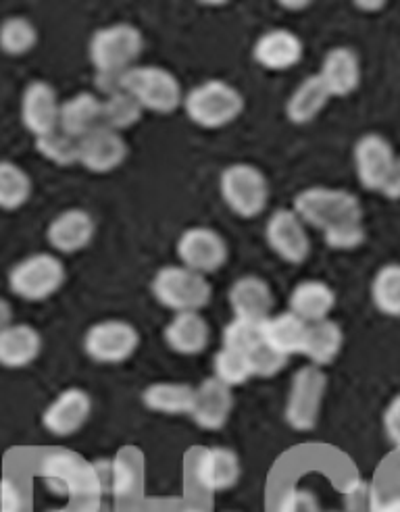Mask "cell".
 I'll return each instance as SVG.
<instances>
[{"label":"cell","instance_id":"6da1fadb","mask_svg":"<svg viewBox=\"0 0 400 512\" xmlns=\"http://www.w3.org/2000/svg\"><path fill=\"white\" fill-rule=\"evenodd\" d=\"M40 477L50 492L73 502L111 496V460H88L73 450L57 448L42 456Z\"/></svg>","mask_w":400,"mask_h":512},{"label":"cell","instance_id":"7a4b0ae2","mask_svg":"<svg viewBox=\"0 0 400 512\" xmlns=\"http://www.w3.org/2000/svg\"><path fill=\"white\" fill-rule=\"evenodd\" d=\"M144 50V36L132 23L98 28L88 44V57L96 75H123L136 67Z\"/></svg>","mask_w":400,"mask_h":512},{"label":"cell","instance_id":"3957f363","mask_svg":"<svg viewBox=\"0 0 400 512\" xmlns=\"http://www.w3.org/2000/svg\"><path fill=\"white\" fill-rule=\"evenodd\" d=\"M184 113L203 130H221L244 111L242 92L225 80H207L184 94Z\"/></svg>","mask_w":400,"mask_h":512},{"label":"cell","instance_id":"277c9868","mask_svg":"<svg viewBox=\"0 0 400 512\" xmlns=\"http://www.w3.org/2000/svg\"><path fill=\"white\" fill-rule=\"evenodd\" d=\"M121 88L132 94L140 107L157 115H173L184 105V88L165 67L136 65L123 73Z\"/></svg>","mask_w":400,"mask_h":512},{"label":"cell","instance_id":"5b68a950","mask_svg":"<svg viewBox=\"0 0 400 512\" xmlns=\"http://www.w3.org/2000/svg\"><path fill=\"white\" fill-rule=\"evenodd\" d=\"M292 211L307 227H315L319 232L350 219H365L363 204L357 194L325 186L300 190L294 196Z\"/></svg>","mask_w":400,"mask_h":512},{"label":"cell","instance_id":"8992f818","mask_svg":"<svg viewBox=\"0 0 400 512\" xmlns=\"http://www.w3.org/2000/svg\"><path fill=\"white\" fill-rule=\"evenodd\" d=\"M150 290L157 302L173 311V315L200 313L213 298L211 281L184 265L161 267L150 281Z\"/></svg>","mask_w":400,"mask_h":512},{"label":"cell","instance_id":"52a82bcc","mask_svg":"<svg viewBox=\"0 0 400 512\" xmlns=\"http://www.w3.org/2000/svg\"><path fill=\"white\" fill-rule=\"evenodd\" d=\"M221 198L236 217L257 219L269 204V179L250 163H234L225 167L219 177Z\"/></svg>","mask_w":400,"mask_h":512},{"label":"cell","instance_id":"ba28073f","mask_svg":"<svg viewBox=\"0 0 400 512\" xmlns=\"http://www.w3.org/2000/svg\"><path fill=\"white\" fill-rule=\"evenodd\" d=\"M67 281L65 263L53 252H36L9 271V290L25 302H44Z\"/></svg>","mask_w":400,"mask_h":512},{"label":"cell","instance_id":"9c48e42d","mask_svg":"<svg viewBox=\"0 0 400 512\" xmlns=\"http://www.w3.org/2000/svg\"><path fill=\"white\" fill-rule=\"evenodd\" d=\"M328 392V375L323 369L305 365L300 367L290 383L284 419L294 431H311L317 427L321 417V406Z\"/></svg>","mask_w":400,"mask_h":512},{"label":"cell","instance_id":"30bf717a","mask_svg":"<svg viewBox=\"0 0 400 512\" xmlns=\"http://www.w3.org/2000/svg\"><path fill=\"white\" fill-rule=\"evenodd\" d=\"M82 346L90 361L98 365H121L138 352L140 334L130 321L105 319L86 329Z\"/></svg>","mask_w":400,"mask_h":512},{"label":"cell","instance_id":"8fae6325","mask_svg":"<svg viewBox=\"0 0 400 512\" xmlns=\"http://www.w3.org/2000/svg\"><path fill=\"white\" fill-rule=\"evenodd\" d=\"M180 265L200 273L211 275L225 267L230 259V248L225 238L213 227L207 225H194L184 229V234L175 244Z\"/></svg>","mask_w":400,"mask_h":512},{"label":"cell","instance_id":"7c38bea8","mask_svg":"<svg viewBox=\"0 0 400 512\" xmlns=\"http://www.w3.org/2000/svg\"><path fill=\"white\" fill-rule=\"evenodd\" d=\"M353 161L359 184L369 192L384 194L396 163L390 140L373 132L361 136L353 148Z\"/></svg>","mask_w":400,"mask_h":512},{"label":"cell","instance_id":"4fadbf2b","mask_svg":"<svg viewBox=\"0 0 400 512\" xmlns=\"http://www.w3.org/2000/svg\"><path fill=\"white\" fill-rule=\"evenodd\" d=\"M267 246L288 265H303L311 254L307 225L292 209L273 211L265 225Z\"/></svg>","mask_w":400,"mask_h":512},{"label":"cell","instance_id":"5bb4252c","mask_svg":"<svg viewBox=\"0 0 400 512\" xmlns=\"http://www.w3.org/2000/svg\"><path fill=\"white\" fill-rule=\"evenodd\" d=\"M192 473L200 490H205L207 494H219L238 485L242 465L238 454L232 448L209 446L196 454Z\"/></svg>","mask_w":400,"mask_h":512},{"label":"cell","instance_id":"9a60e30c","mask_svg":"<svg viewBox=\"0 0 400 512\" xmlns=\"http://www.w3.org/2000/svg\"><path fill=\"white\" fill-rule=\"evenodd\" d=\"M92 415V398L82 388H67L55 396L44 413L42 427L55 438H71L78 433Z\"/></svg>","mask_w":400,"mask_h":512},{"label":"cell","instance_id":"2e32d148","mask_svg":"<svg viewBox=\"0 0 400 512\" xmlns=\"http://www.w3.org/2000/svg\"><path fill=\"white\" fill-rule=\"evenodd\" d=\"M96 238V219L90 211L73 207L61 211L46 227V242L59 254H78Z\"/></svg>","mask_w":400,"mask_h":512},{"label":"cell","instance_id":"e0dca14e","mask_svg":"<svg viewBox=\"0 0 400 512\" xmlns=\"http://www.w3.org/2000/svg\"><path fill=\"white\" fill-rule=\"evenodd\" d=\"M61 102L57 90L44 80H34L21 94V123L34 138L59 127Z\"/></svg>","mask_w":400,"mask_h":512},{"label":"cell","instance_id":"ac0fdd59","mask_svg":"<svg viewBox=\"0 0 400 512\" xmlns=\"http://www.w3.org/2000/svg\"><path fill=\"white\" fill-rule=\"evenodd\" d=\"M128 155V142L119 132H113L109 127H98L80 140L78 165L90 173L105 175L119 169Z\"/></svg>","mask_w":400,"mask_h":512},{"label":"cell","instance_id":"d6986e66","mask_svg":"<svg viewBox=\"0 0 400 512\" xmlns=\"http://www.w3.org/2000/svg\"><path fill=\"white\" fill-rule=\"evenodd\" d=\"M234 394L232 388L223 386L215 377L205 379L194 388V402L190 417L205 431H221L228 425L234 413Z\"/></svg>","mask_w":400,"mask_h":512},{"label":"cell","instance_id":"ffe728a7","mask_svg":"<svg viewBox=\"0 0 400 512\" xmlns=\"http://www.w3.org/2000/svg\"><path fill=\"white\" fill-rule=\"evenodd\" d=\"M305 57V44L298 34L286 28H273L261 34L253 46V59L267 71L294 69Z\"/></svg>","mask_w":400,"mask_h":512},{"label":"cell","instance_id":"44dd1931","mask_svg":"<svg viewBox=\"0 0 400 512\" xmlns=\"http://www.w3.org/2000/svg\"><path fill=\"white\" fill-rule=\"evenodd\" d=\"M228 302L234 317L253 323H265L273 313V290L259 275H242L228 290Z\"/></svg>","mask_w":400,"mask_h":512},{"label":"cell","instance_id":"7402d4cb","mask_svg":"<svg viewBox=\"0 0 400 512\" xmlns=\"http://www.w3.org/2000/svg\"><path fill=\"white\" fill-rule=\"evenodd\" d=\"M317 75L332 98L350 96L361 84L359 55L350 46H334L325 53Z\"/></svg>","mask_w":400,"mask_h":512},{"label":"cell","instance_id":"603a6c76","mask_svg":"<svg viewBox=\"0 0 400 512\" xmlns=\"http://www.w3.org/2000/svg\"><path fill=\"white\" fill-rule=\"evenodd\" d=\"M169 350L182 356L203 354L211 342V327L200 313H175L163 329Z\"/></svg>","mask_w":400,"mask_h":512},{"label":"cell","instance_id":"cb8c5ba5","mask_svg":"<svg viewBox=\"0 0 400 512\" xmlns=\"http://www.w3.org/2000/svg\"><path fill=\"white\" fill-rule=\"evenodd\" d=\"M42 352L40 331L30 323H9L0 329V367L25 369Z\"/></svg>","mask_w":400,"mask_h":512},{"label":"cell","instance_id":"d4e9b609","mask_svg":"<svg viewBox=\"0 0 400 512\" xmlns=\"http://www.w3.org/2000/svg\"><path fill=\"white\" fill-rule=\"evenodd\" d=\"M336 309V292L321 279L298 281L288 296V311L307 323L330 319Z\"/></svg>","mask_w":400,"mask_h":512},{"label":"cell","instance_id":"484cf974","mask_svg":"<svg viewBox=\"0 0 400 512\" xmlns=\"http://www.w3.org/2000/svg\"><path fill=\"white\" fill-rule=\"evenodd\" d=\"M59 127L78 140L103 127V98L94 92L73 94L61 102Z\"/></svg>","mask_w":400,"mask_h":512},{"label":"cell","instance_id":"4316f807","mask_svg":"<svg viewBox=\"0 0 400 512\" xmlns=\"http://www.w3.org/2000/svg\"><path fill=\"white\" fill-rule=\"evenodd\" d=\"M330 100L332 94L323 86L319 75H309V78L300 82L288 96L286 117L294 125H307L321 115V111L328 107Z\"/></svg>","mask_w":400,"mask_h":512},{"label":"cell","instance_id":"83f0119b","mask_svg":"<svg viewBox=\"0 0 400 512\" xmlns=\"http://www.w3.org/2000/svg\"><path fill=\"white\" fill-rule=\"evenodd\" d=\"M307 329H309V323L290 311L275 313L261 325L263 342L271 346L275 352H280L288 358L303 352Z\"/></svg>","mask_w":400,"mask_h":512},{"label":"cell","instance_id":"f1b7e54d","mask_svg":"<svg viewBox=\"0 0 400 512\" xmlns=\"http://www.w3.org/2000/svg\"><path fill=\"white\" fill-rule=\"evenodd\" d=\"M342 346H344L342 327L332 319H325V321L309 323L303 352L300 354L309 358V365L323 369L336 361L342 352Z\"/></svg>","mask_w":400,"mask_h":512},{"label":"cell","instance_id":"f546056e","mask_svg":"<svg viewBox=\"0 0 400 512\" xmlns=\"http://www.w3.org/2000/svg\"><path fill=\"white\" fill-rule=\"evenodd\" d=\"M194 402V386L180 381L150 383L142 392V404L159 415H190Z\"/></svg>","mask_w":400,"mask_h":512},{"label":"cell","instance_id":"4dcf8cb0","mask_svg":"<svg viewBox=\"0 0 400 512\" xmlns=\"http://www.w3.org/2000/svg\"><path fill=\"white\" fill-rule=\"evenodd\" d=\"M32 177L13 161H0V209L17 211L30 200Z\"/></svg>","mask_w":400,"mask_h":512},{"label":"cell","instance_id":"1f68e13d","mask_svg":"<svg viewBox=\"0 0 400 512\" xmlns=\"http://www.w3.org/2000/svg\"><path fill=\"white\" fill-rule=\"evenodd\" d=\"M373 306L386 317H400V263H388L371 279Z\"/></svg>","mask_w":400,"mask_h":512},{"label":"cell","instance_id":"d6a6232c","mask_svg":"<svg viewBox=\"0 0 400 512\" xmlns=\"http://www.w3.org/2000/svg\"><path fill=\"white\" fill-rule=\"evenodd\" d=\"M142 479V460L138 450L123 448L111 458V496L113 498H130L138 490Z\"/></svg>","mask_w":400,"mask_h":512},{"label":"cell","instance_id":"836d02e7","mask_svg":"<svg viewBox=\"0 0 400 512\" xmlns=\"http://www.w3.org/2000/svg\"><path fill=\"white\" fill-rule=\"evenodd\" d=\"M103 98V127H109L113 132H125L140 123L144 109L140 107V102L128 94L125 90H117L109 96H100Z\"/></svg>","mask_w":400,"mask_h":512},{"label":"cell","instance_id":"e575fe53","mask_svg":"<svg viewBox=\"0 0 400 512\" xmlns=\"http://www.w3.org/2000/svg\"><path fill=\"white\" fill-rule=\"evenodd\" d=\"M38 44V28L28 17H7L0 23V50L9 57L32 53Z\"/></svg>","mask_w":400,"mask_h":512},{"label":"cell","instance_id":"d590c367","mask_svg":"<svg viewBox=\"0 0 400 512\" xmlns=\"http://www.w3.org/2000/svg\"><path fill=\"white\" fill-rule=\"evenodd\" d=\"M36 150L40 155L57 167L78 165L80 159V140L65 134L61 127L36 138Z\"/></svg>","mask_w":400,"mask_h":512},{"label":"cell","instance_id":"8d00e7d4","mask_svg":"<svg viewBox=\"0 0 400 512\" xmlns=\"http://www.w3.org/2000/svg\"><path fill=\"white\" fill-rule=\"evenodd\" d=\"M213 377L228 388H240L253 377L244 352L221 346L213 356Z\"/></svg>","mask_w":400,"mask_h":512},{"label":"cell","instance_id":"74e56055","mask_svg":"<svg viewBox=\"0 0 400 512\" xmlns=\"http://www.w3.org/2000/svg\"><path fill=\"white\" fill-rule=\"evenodd\" d=\"M321 234H323L325 246L330 250L348 252V250H357L365 244L367 227H365V219H350V221L323 229Z\"/></svg>","mask_w":400,"mask_h":512},{"label":"cell","instance_id":"f35d334b","mask_svg":"<svg viewBox=\"0 0 400 512\" xmlns=\"http://www.w3.org/2000/svg\"><path fill=\"white\" fill-rule=\"evenodd\" d=\"M261 325L263 323H253V321L234 317L228 325L223 327L221 346L246 354L250 348H255L259 342H263Z\"/></svg>","mask_w":400,"mask_h":512},{"label":"cell","instance_id":"ab89813d","mask_svg":"<svg viewBox=\"0 0 400 512\" xmlns=\"http://www.w3.org/2000/svg\"><path fill=\"white\" fill-rule=\"evenodd\" d=\"M246 358L253 377H275L288 365V356L275 352L265 342H259L255 348H250L246 352Z\"/></svg>","mask_w":400,"mask_h":512},{"label":"cell","instance_id":"60d3db41","mask_svg":"<svg viewBox=\"0 0 400 512\" xmlns=\"http://www.w3.org/2000/svg\"><path fill=\"white\" fill-rule=\"evenodd\" d=\"M380 496L373 485L361 477L353 479L344 490V512H375L380 506Z\"/></svg>","mask_w":400,"mask_h":512},{"label":"cell","instance_id":"b9f144b4","mask_svg":"<svg viewBox=\"0 0 400 512\" xmlns=\"http://www.w3.org/2000/svg\"><path fill=\"white\" fill-rule=\"evenodd\" d=\"M275 512H325L321 508L319 498L307 490V488H290L286 490L280 500H278V508Z\"/></svg>","mask_w":400,"mask_h":512},{"label":"cell","instance_id":"7bdbcfd3","mask_svg":"<svg viewBox=\"0 0 400 512\" xmlns=\"http://www.w3.org/2000/svg\"><path fill=\"white\" fill-rule=\"evenodd\" d=\"M0 512H23L21 488L9 477H0Z\"/></svg>","mask_w":400,"mask_h":512},{"label":"cell","instance_id":"ee69618b","mask_svg":"<svg viewBox=\"0 0 400 512\" xmlns=\"http://www.w3.org/2000/svg\"><path fill=\"white\" fill-rule=\"evenodd\" d=\"M384 431H386V438L390 440V444L400 450V394H396L384 411Z\"/></svg>","mask_w":400,"mask_h":512},{"label":"cell","instance_id":"f6af8a7d","mask_svg":"<svg viewBox=\"0 0 400 512\" xmlns=\"http://www.w3.org/2000/svg\"><path fill=\"white\" fill-rule=\"evenodd\" d=\"M71 512H111V506L105 502V498H84L75 500Z\"/></svg>","mask_w":400,"mask_h":512},{"label":"cell","instance_id":"bcb514c9","mask_svg":"<svg viewBox=\"0 0 400 512\" xmlns=\"http://www.w3.org/2000/svg\"><path fill=\"white\" fill-rule=\"evenodd\" d=\"M384 196L390 200H400V157H396V163H394V169L390 175V182L384 190Z\"/></svg>","mask_w":400,"mask_h":512},{"label":"cell","instance_id":"7dc6e473","mask_svg":"<svg viewBox=\"0 0 400 512\" xmlns=\"http://www.w3.org/2000/svg\"><path fill=\"white\" fill-rule=\"evenodd\" d=\"M13 323V306L9 304L7 298L0 296V329Z\"/></svg>","mask_w":400,"mask_h":512},{"label":"cell","instance_id":"c3c4849f","mask_svg":"<svg viewBox=\"0 0 400 512\" xmlns=\"http://www.w3.org/2000/svg\"><path fill=\"white\" fill-rule=\"evenodd\" d=\"M375 512H400V496L390 498V500H382Z\"/></svg>","mask_w":400,"mask_h":512},{"label":"cell","instance_id":"681fc988","mask_svg":"<svg viewBox=\"0 0 400 512\" xmlns=\"http://www.w3.org/2000/svg\"><path fill=\"white\" fill-rule=\"evenodd\" d=\"M359 9H363V11H380V9H384L386 7V3H355Z\"/></svg>","mask_w":400,"mask_h":512},{"label":"cell","instance_id":"f907efd6","mask_svg":"<svg viewBox=\"0 0 400 512\" xmlns=\"http://www.w3.org/2000/svg\"><path fill=\"white\" fill-rule=\"evenodd\" d=\"M284 9H296V11H303L307 7H311V3H290V0H286V3H282Z\"/></svg>","mask_w":400,"mask_h":512},{"label":"cell","instance_id":"816d5d0a","mask_svg":"<svg viewBox=\"0 0 400 512\" xmlns=\"http://www.w3.org/2000/svg\"><path fill=\"white\" fill-rule=\"evenodd\" d=\"M44 512H71V506H67V508H53V510H44Z\"/></svg>","mask_w":400,"mask_h":512},{"label":"cell","instance_id":"f5cc1de1","mask_svg":"<svg viewBox=\"0 0 400 512\" xmlns=\"http://www.w3.org/2000/svg\"><path fill=\"white\" fill-rule=\"evenodd\" d=\"M184 512H209V510H205V508H188Z\"/></svg>","mask_w":400,"mask_h":512}]
</instances>
